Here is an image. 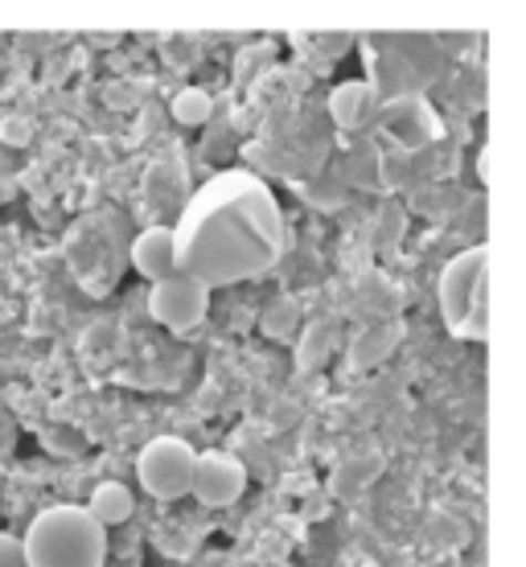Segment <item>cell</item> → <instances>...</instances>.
I'll list each match as a JSON object with an SVG mask.
<instances>
[{
	"instance_id": "cell-3",
	"label": "cell",
	"mask_w": 526,
	"mask_h": 567,
	"mask_svg": "<svg viewBox=\"0 0 526 567\" xmlns=\"http://www.w3.org/2000/svg\"><path fill=\"white\" fill-rule=\"evenodd\" d=\"M448 333L461 341L489 338V247L456 251L436 284Z\"/></svg>"
},
{
	"instance_id": "cell-5",
	"label": "cell",
	"mask_w": 526,
	"mask_h": 567,
	"mask_svg": "<svg viewBox=\"0 0 526 567\" xmlns=\"http://www.w3.org/2000/svg\"><path fill=\"white\" fill-rule=\"evenodd\" d=\"M206 312H210V292L198 280L182 276V271L161 284H148V317L169 329V333L198 329L206 321Z\"/></svg>"
},
{
	"instance_id": "cell-11",
	"label": "cell",
	"mask_w": 526,
	"mask_h": 567,
	"mask_svg": "<svg viewBox=\"0 0 526 567\" xmlns=\"http://www.w3.org/2000/svg\"><path fill=\"white\" fill-rule=\"evenodd\" d=\"M0 567H29L21 535H13V530H0Z\"/></svg>"
},
{
	"instance_id": "cell-2",
	"label": "cell",
	"mask_w": 526,
	"mask_h": 567,
	"mask_svg": "<svg viewBox=\"0 0 526 567\" xmlns=\"http://www.w3.org/2000/svg\"><path fill=\"white\" fill-rule=\"evenodd\" d=\"M29 567H103L107 564V530L86 506H45L21 535Z\"/></svg>"
},
{
	"instance_id": "cell-10",
	"label": "cell",
	"mask_w": 526,
	"mask_h": 567,
	"mask_svg": "<svg viewBox=\"0 0 526 567\" xmlns=\"http://www.w3.org/2000/svg\"><path fill=\"white\" fill-rule=\"evenodd\" d=\"M210 115H214V100L206 91H198V86H185L182 95H173V120L185 124V128H198Z\"/></svg>"
},
{
	"instance_id": "cell-1",
	"label": "cell",
	"mask_w": 526,
	"mask_h": 567,
	"mask_svg": "<svg viewBox=\"0 0 526 567\" xmlns=\"http://www.w3.org/2000/svg\"><path fill=\"white\" fill-rule=\"evenodd\" d=\"M173 230L177 271L206 292L256 280L285 256V214L256 173H218L189 198Z\"/></svg>"
},
{
	"instance_id": "cell-7",
	"label": "cell",
	"mask_w": 526,
	"mask_h": 567,
	"mask_svg": "<svg viewBox=\"0 0 526 567\" xmlns=\"http://www.w3.org/2000/svg\"><path fill=\"white\" fill-rule=\"evenodd\" d=\"M132 268L141 271L148 284H161L177 276V251H173L169 227H148L132 239Z\"/></svg>"
},
{
	"instance_id": "cell-8",
	"label": "cell",
	"mask_w": 526,
	"mask_h": 567,
	"mask_svg": "<svg viewBox=\"0 0 526 567\" xmlns=\"http://www.w3.org/2000/svg\"><path fill=\"white\" fill-rule=\"evenodd\" d=\"M136 511V497L124 482H100L86 497V514L103 526V530H112V526H124Z\"/></svg>"
},
{
	"instance_id": "cell-6",
	"label": "cell",
	"mask_w": 526,
	"mask_h": 567,
	"mask_svg": "<svg viewBox=\"0 0 526 567\" xmlns=\"http://www.w3.org/2000/svg\"><path fill=\"white\" fill-rule=\"evenodd\" d=\"M247 489V465L239 456L218 453V449H206L194 461V477H189V494L198 497L206 511H227L235 506Z\"/></svg>"
},
{
	"instance_id": "cell-4",
	"label": "cell",
	"mask_w": 526,
	"mask_h": 567,
	"mask_svg": "<svg viewBox=\"0 0 526 567\" xmlns=\"http://www.w3.org/2000/svg\"><path fill=\"white\" fill-rule=\"evenodd\" d=\"M194 461L198 449L182 436H153L136 456V477L141 489L157 502H177L189 494V477H194Z\"/></svg>"
},
{
	"instance_id": "cell-9",
	"label": "cell",
	"mask_w": 526,
	"mask_h": 567,
	"mask_svg": "<svg viewBox=\"0 0 526 567\" xmlns=\"http://www.w3.org/2000/svg\"><path fill=\"white\" fill-rule=\"evenodd\" d=\"M329 115L338 120V128H362L374 115V91L367 83H342L329 95Z\"/></svg>"
}]
</instances>
